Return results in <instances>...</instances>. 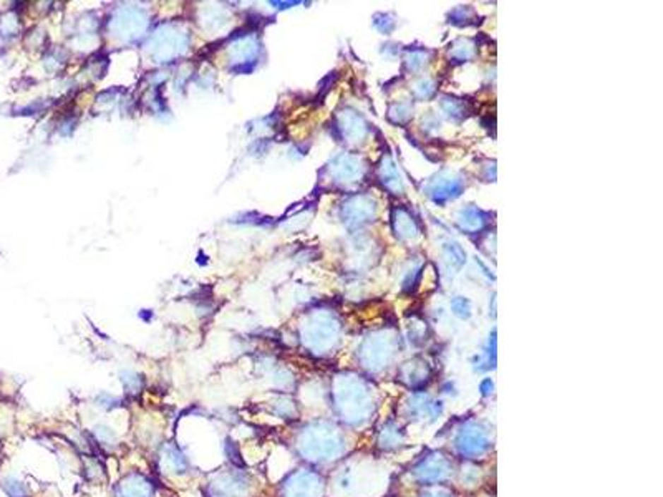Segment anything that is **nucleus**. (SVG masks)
I'll use <instances>...</instances> for the list:
<instances>
[{
	"mask_svg": "<svg viewBox=\"0 0 663 497\" xmlns=\"http://www.w3.org/2000/svg\"><path fill=\"white\" fill-rule=\"evenodd\" d=\"M460 188H461V183L458 179H451V178L450 179H438L435 183V186H433L431 194L438 203V200L450 199V198H453V196L460 194V193H458Z\"/></svg>",
	"mask_w": 663,
	"mask_h": 497,
	"instance_id": "1",
	"label": "nucleus"
},
{
	"mask_svg": "<svg viewBox=\"0 0 663 497\" xmlns=\"http://www.w3.org/2000/svg\"><path fill=\"white\" fill-rule=\"evenodd\" d=\"M484 214L474 208L462 211V216L460 219V226L461 229H465V231H478V229L484 226Z\"/></svg>",
	"mask_w": 663,
	"mask_h": 497,
	"instance_id": "2",
	"label": "nucleus"
},
{
	"mask_svg": "<svg viewBox=\"0 0 663 497\" xmlns=\"http://www.w3.org/2000/svg\"><path fill=\"white\" fill-rule=\"evenodd\" d=\"M395 231L402 237H413L417 236L418 232L417 226H414V221L405 211H397V216H395Z\"/></svg>",
	"mask_w": 663,
	"mask_h": 497,
	"instance_id": "3",
	"label": "nucleus"
}]
</instances>
